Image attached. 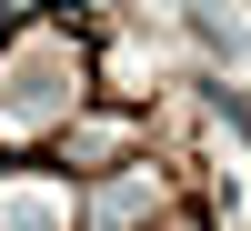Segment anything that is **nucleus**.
Segmentation results:
<instances>
[{
  "instance_id": "f257e3e1",
  "label": "nucleus",
  "mask_w": 251,
  "mask_h": 231,
  "mask_svg": "<svg viewBox=\"0 0 251 231\" xmlns=\"http://www.w3.org/2000/svg\"><path fill=\"white\" fill-rule=\"evenodd\" d=\"M141 201H151V181H111V191L91 201V221H100V231H121V221L141 211Z\"/></svg>"
}]
</instances>
